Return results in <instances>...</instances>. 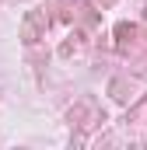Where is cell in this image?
Segmentation results:
<instances>
[{
  "instance_id": "1",
  "label": "cell",
  "mask_w": 147,
  "mask_h": 150,
  "mask_svg": "<svg viewBox=\"0 0 147 150\" xmlns=\"http://www.w3.org/2000/svg\"><path fill=\"white\" fill-rule=\"evenodd\" d=\"M25 42H39V18L35 14H28V21H25Z\"/></svg>"
},
{
  "instance_id": "2",
  "label": "cell",
  "mask_w": 147,
  "mask_h": 150,
  "mask_svg": "<svg viewBox=\"0 0 147 150\" xmlns=\"http://www.w3.org/2000/svg\"><path fill=\"white\" fill-rule=\"evenodd\" d=\"M130 119H147V101L140 105V108H133V112H130Z\"/></svg>"
}]
</instances>
